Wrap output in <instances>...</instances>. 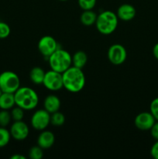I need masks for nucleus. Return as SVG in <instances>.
Listing matches in <instances>:
<instances>
[{"instance_id": "1", "label": "nucleus", "mask_w": 158, "mask_h": 159, "mask_svg": "<svg viewBox=\"0 0 158 159\" xmlns=\"http://www.w3.org/2000/svg\"><path fill=\"white\" fill-rule=\"evenodd\" d=\"M64 88L68 92L77 93L81 91L85 85L86 79L82 69L71 65L62 73Z\"/></svg>"}, {"instance_id": "2", "label": "nucleus", "mask_w": 158, "mask_h": 159, "mask_svg": "<svg viewBox=\"0 0 158 159\" xmlns=\"http://www.w3.org/2000/svg\"><path fill=\"white\" fill-rule=\"evenodd\" d=\"M14 97L15 105L24 110H33L38 105V95L29 87H20L14 93Z\"/></svg>"}, {"instance_id": "3", "label": "nucleus", "mask_w": 158, "mask_h": 159, "mask_svg": "<svg viewBox=\"0 0 158 159\" xmlns=\"http://www.w3.org/2000/svg\"><path fill=\"white\" fill-rule=\"evenodd\" d=\"M117 15L110 10H105L98 15L95 26L98 31L104 35L112 34L118 26Z\"/></svg>"}, {"instance_id": "4", "label": "nucleus", "mask_w": 158, "mask_h": 159, "mask_svg": "<svg viewBox=\"0 0 158 159\" xmlns=\"http://www.w3.org/2000/svg\"><path fill=\"white\" fill-rule=\"evenodd\" d=\"M48 61L50 69L63 73L72 65V56L68 51L58 48L48 57Z\"/></svg>"}, {"instance_id": "5", "label": "nucleus", "mask_w": 158, "mask_h": 159, "mask_svg": "<svg viewBox=\"0 0 158 159\" xmlns=\"http://www.w3.org/2000/svg\"><path fill=\"white\" fill-rule=\"evenodd\" d=\"M20 87V78L15 72L6 71L0 74V89L2 93H15Z\"/></svg>"}, {"instance_id": "6", "label": "nucleus", "mask_w": 158, "mask_h": 159, "mask_svg": "<svg viewBox=\"0 0 158 159\" xmlns=\"http://www.w3.org/2000/svg\"><path fill=\"white\" fill-rule=\"evenodd\" d=\"M43 85L45 88L50 91H58L61 89L64 88L62 73L57 72L52 69L46 71Z\"/></svg>"}, {"instance_id": "7", "label": "nucleus", "mask_w": 158, "mask_h": 159, "mask_svg": "<svg viewBox=\"0 0 158 159\" xmlns=\"http://www.w3.org/2000/svg\"><path fill=\"white\" fill-rule=\"evenodd\" d=\"M50 124V113L44 109L37 110L31 117V126L37 130H45Z\"/></svg>"}, {"instance_id": "8", "label": "nucleus", "mask_w": 158, "mask_h": 159, "mask_svg": "<svg viewBox=\"0 0 158 159\" xmlns=\"http://www.w3.org/2000/svg\"><path fill=\"white\" fill-rule=\"evenodd\" d=\"M108 59L112 65H119L125 61L127 52L124 46L119 43H115L109 47L107 53Z\"/></svg>"}, {"instance_id": "9", "label": "nucleus", "mask_w": 158, "mask_h": 159, "mask_svg": "<svg viewBox=\"0 0 158 159\" xmlns=\"http://www.w3.org/2000/svg\"><path fill=\"white\" fill-rule=\"evenodd\" d=\"M57 49H58L57 42L51 36H43L39 40L38 50L40 54L44 57H49Z\"/></svg>"}, {"instance_id": "10", "label": "nucleus", "mask_w": 158, "mask_h": 159, "mask_svg": "<svg viewBox=\"0 0 158 159\" xmlns=\"http://www.w3.org/2000/svg\"><path fill=\"white\" fill-rule=\"evenodd\" d=\"M154 116L150 112H142L135 117L134 124L140 130H150L156 122Z\"/></svg>"}, {"instance_id": "11", "label": "nucleus", "mask_w": 158, "mask_h": 159, "mask_svg": "<svg viewBox=\"0 0 158 159\" xmlns=\"http://www.w3.org/2000/svg\"><path fill=\"white\" fill-rule=\"evenodd\" d=\"M11 137L16 141H23L26 139L29 134V129L27 124L23 120L14 121L11 125L10 130Z\"/></svg>"}, {"instance_id": "12", "label": "nucleus", "mask_w": 158, "mask_h": 159, "mask_svg": "<svg viewBox=\"0 0 158 159\" xmlns=\"http://www.w3.org/2000/svg\"><path fill=\"white\" fill-rule=\"evenodd\" d=\"M136 14V10L135 7L132 5L125 3L118 8L117 15L118 18L123 21H129L135 18Z\"/></svg>"}, {"instance_id": "13", "label": "nucleus", "mask_w": 158, "mask_h": 159, "mask_svg": "<svg viewBox=\"0 0 158 159\" xmlns=\"http://www.w3.org/2000/svg\"><path fill=\"white\" fill-rule=\"evenodd\" d=\"M55 142V136L54 133L50 130H42L37 138V145L42 149H49L52 147Z\"/></svg>"}, {"instance_id": "14", "label": "nucleus", "mask_w": 158, "mask_h": 159, "mask_svg": "<svg viewBox=\"0 0 158 159\" xmlns=\"http://www.w3.org/2000/svg\"><path fill=\"white\" fill-rule=\"evenodd\" d=\"M60 105H61V102H60V99L55 95H49L45 98L44 101H43L44 110H46L50 114L59 111Z\"/></svg>"}, {"instance_id": "15", "label": "nucleus", "mask_w": 158, "mask_h": 159, "mask_svg": "<svg viewBox=\"0 0 158 159\" xmlns=\"http://www.w3.org/2000/svg\"><path fill=\"white\" fill-rule=\"evenodd\" d=\"M15 105L14 93H2L0 96V109L10 110Z\"/></svg>"}, {"instance_id": "16", "label": "nucleus", "mask_w": 158, "mask_h": 159, "mask_svg": "<svg viewBox=\"0 0 158 159\" xmlns=\"http://www.w3.org/2000/svg\"><path fill=\"white\" fill-rule=\"evenodd\" d=\"M87 61H88V56L83 51H77L72 56V65L76 68L82 69L86 65Z\"/></svg>"}, {"instance_id": "17", "label": "nucleus", "mask_w": 158, "mask_h": 159, "mask_svg": "<svg viewBox=\"0 0 158 159\" xmlns=\"http://www.w3.org/2000/svg\"><path fill=\"white\" fill-rule=\"evenodd\" d=\"M45 73L46 71H44V70L40 67H34L29 72V79L32 81L33 83L40 85V84H43Z\"/></svg>"}, {"instance_id": "18", "label": "nucleus", "mask_w": 158, "mask_h": 159, "mask_svg": "<svg viewBox=\"0 0 158 159\" xmlns=\"http://www.w3.org/2000/svg\"><path fill=\"white\" fill-rule=\"evenodd\" d=\"M97 16V14L94 11H92V9H91V10H84L80 16L81 23L84 26H92V25L95 24Z\"/></svg>"}, {"instance_id": "19", "label": "nucleus", "mask_w": 158, "mask_h": 159, "mask_svg": "<svg viewBox=\"0 0 158 159\" xmlns=\"http://www.w3.org/2000/svg\"><path fill=\"white\" fill-rule=\"evenodd\" d=\"M65 122V116L60 112L57 111L50 114V124L56 127H60Z\"/></svg>"}, {"instance_id": "20", "label": "nucleus", "mask_w": 158, "mask_h": 159, "mask_svg": "<svg viewBox=\"0 0 158 159\" xmlns=\"http://www.w3.org/2000/svg\"><path fill=\"white\" fill-rule=\"evenodd\" d=\"M10 138L11 134L9 130L6 127H0V148L6 147L10 141Z\"/></svg>"}, {"instance_id": "21", "label": "nucleus", "mask_w": 158, "mask_h": 159, "mask_svg": "<svg viewBox=\"0 0 158 159\" xmlns=\"http://www.w3.org/2000/svg\"><path fill=\"white\" fill-rule=\"evenodd\" d=\"M11 113L7 110H2L0 111V127H7L11 122Z\"/></svg>"}, {"instance_id": "22", "label": "nucleus", "mask_w": 158, "mask_h": 159, "mask_svg": "<svg viewBox=\"0 0 158 159\" xmlns=\"http://www.w3.org/2000/svg\"><path fill=\"white\" fill-rule=\"evenodd\" d=\"M29 157L31 159H41L43 157V149L40 146H33L29 151Z\"/></svg>"}, {"instance_id": "23", "label": "nucleus", "mask_w": 158, "mask_h": 159, "mask_svg": "<svg viewBox=\"0 0 158 159\" xmlns=\"http://www.w3.org/2000/svg\"><path fill=\"white\" fill-rule=\"evenodd\" d=\"M10 113L12 119L14 121L23 120V117H24V110L18 106L16 107H12Z\"/></svg>"}, {"instance_id": "24", "label": "nucleus", "mask_w": 158, "mask_h": 159, "mask_svg": "<svg viewBox=\"0 0 158 159\" xmlns=\"http://www.w3.org/2000/svg\"><path fill=\"white\" fill-rule=\"evenodd\" d=\"M97 0H77L79 6L83 10H91L95 6Z\"/></svg>"}, {"instance_id": "25", "label": "nucleus", "mask_w": 158, "mask_h": 159, "mask_svg": "<svg viewBox=\"0 0 158 159\" xmlns=\"http://www.w3.org/2000/svg\"><path fill=\"white\" fill-rule=\"evenodd\" d=\"M11 29L9 25L4 22H0V39H5L9 36Z\"/></svg>"}, {"instance_id": "26", "label": "nucleus", "mask_w": 158, "mask_h": 159, "mask_svg": "<svg viewBox=\"0 0 158 159\" xmlns=\"http://www.w3.org/2000/svg\"><path fill=\"white\" fill-rule=\"evenodd\" d=\"M150 112L154 116L155 120L158 121V97L152 100L150 105Z\"/></svg>"}, {"instance_id": "27", "label": "nucleus", "mask_w": 158, "mask_h": 159, "mask_svg": "<svg viewBox=\"0 0 158 159\" xmlns=\"http://www.w3.org/2000/svg\"><path fill=\"white\" fill-rule=\"evenodd\" d=\"M150 134H151V136L154 138L156 141L158 140V121H156L154 123V124L153 125V127L150 129Z\"/></svg>"}, {"instance_id": "28", "label": "nucleus", "mask_w": 158, "mask_h": 159, "mask_svg": "<svg viewBox=\"0 0 158 159\" xmlns=\"http://www.w3.org/2000/svg\"><path fill=\"white\" fill-rule=\"evenodd\" d=\"M150 155L153 158L158 159V140L153 144L150 149Z\"/></svg>"}, {"instance_id": "29", "label": "nucleus", "mask_w": 158, "mask_h": 159, "mask_svg": "<svg viewBox=\"0 0 158 159\" xmlns=\"http://www.w3.org/2000/svg\"><path fill=\"white\" fill-rule=\"evenodd\" d=\"M153 56H154L155 58H156V60H158V43H156V44L153 46Z\"/></svg>"}, {"instance_id": "30", "label": "nucleus", "mask_w": 158, "mask_h": 159, "mask_svg": "<svg viewBox=\"0 0 158 159\" xmlns=\"http://www.w3.org/2000/svg\"><path fill=\"white\" fill-rule=\"evenodd\" d=\"M11 159H26V158L25 156L22 155H19V154H15V155H13L12 156L10 157Z\"/></svg>"}, {"instance_id": "31", "label": "nucleus", "mask_w": 158, "mask_h": 159, "mask_svg": "<svg viewBox=\"0 0 158 159\" xmlns=\"http://www.w3.org/2000/svg\"><path fill=\"white\" fill-rule=\"evenodd\" d=\"M2 89H0V96H1V95H2Z\"/></svg>"}, {"instance_id": "32", "label": "nucleus", "mask_w": 158, "mask_h": 159, "mask_svg": "<svg viewBox=\"0 0 158 159\" xmlns=\"http://www.w3.org/2000/svg\"><path fill=\"white\" fill-rule=\"evenodd\" d=\"M59 1H61V2H65V1H68V0H59Z\"/></svg>"}]
</instances>
